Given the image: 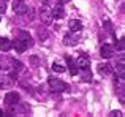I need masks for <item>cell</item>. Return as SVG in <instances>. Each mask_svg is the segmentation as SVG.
<instances>
[{"label": "cell", "mask_w": 125, "mask_h": 117, "mask_svg": "<svg viewBox=\"0 0 125 117\" xmlns=\"http://www.w3.org/2000/svg\"><path fill=\"white\" fill-rule=\"evenodd\" d=\"M33 13H35V10H32V8H30V16H29V21H33V18H35Z\"/></svg>", "instance_id": "23"}, {"label": "cell", "mask_w": 125, "mask_h": 117, "mask_svg": "<svg viewBox=\"0 0 125 117\" xmlns=\"http://www.w3.org/2000/svg\"><path fill=\"white\" fill-rule=\"evenodd\" d=\"M40 2L43 3L44 6H49V3H51V0H40Z\"/></svg>", "instance_id": "25"}, {"label": "cell", "mask_w": 125, "mask_h": 117, "mask_svg": "<svg viewBox=\"0 0 125 117\" xmlns=\"http://www.w3.org/2000/svg\"><path fill=\"white\" fill-rule=\"evenodd\" d=\"M63 44L65 46H76L78 44V37H74V35H65L63 37Z\"/></svg>", "instance_id": "12"}, {"label": "cell", "mask_w": 125, "mask_h": 117, "mask_svg": "<svg viewBox=\"0 0 125 117\" xmlns=\"http://www.w3.org/2000/svg\"><path fill=\"white\" fill-rule=\"evenodd\" d=\"M68 68H70V71H71V74H76L78 73V65H76V62L73 60V58H68Z\"/></svg>", "instance_id": "16"}, {"label": "cell", "mask_w": 125, "mask_h": 117, "mask_svg": "<svg viewBox=\"0 0 125 117\" xmlns=\"http://www.w3.org/2000/svg\"><path fill=\"white\" fill-rule=\"evenodd\" d=\"M48 84H49V87H51L54 92H65V90H68V86H67V84H65L63 81L57 79V78H49Z\"/></svg>", "instance_id": "1"}, {"label": "cell", "mask_w": 125, "mask_h": 117, "mask_svg": "<svg viewBox=\"0 0 125 117\" xmlns=\"http://www.w3.org/2000/svg\"><path fill=\"white\" fill-rule=\"evenodd\" d=\"M109 116H113V117H122V111H111V114Z\"/></svg>", "instance_id": "21"}, {"label": "cell", "mask_w": 125, "mask_h": 117, "mask_svg": "<svg viewBox=\"0 0 125 117\" xmlns=\"http://www.w3.org/2000/svg\"><path fill=\"white\" fill-rule=\"evenodd\" d=\"M5 11H6V5H5L3 0H0V14H3Z\"/></svg>", "instance_id": "20"}, {"label": "cell", "mask_w": 125, "mask_h": 117, "mask_svg": "<svg viewBox=\"0 0 125 117\" xmlns=\"http://www.w3.org/2000/svg\"><path fill=\"white\" fill-rule=\"evenodd\" d=\"M83 78H84V81H92V74L89 68H83Z\"/></svg>", "instance_id": "17"}, {"label": "cell", "mask_w": 125, "mask_h": 117, "mask_svg": "<svg viewBox=\"0 0 125 117\" xmlns=\"http://www.w3.org/2000/svg\"><path fill=\"white\" fill-rule=\"evenodd\" d=\"M116 71H117V76L125 78V58L124 56L119 58V62L116 63Z\"/></svg>", "instance_id": "10"}, {"label": "cell", "mask_w": 125, "mask_h": 117, "mask_svg": "<svg viewBox=\"0 0 125 117\" xmlns=\"http://www.w3.org/2000/svg\"><path fill=\"white\" fill-rule=\"evenodd\" d=\"M13 10H14L16 14H25L29 11V6L25 5L24 0H14L13 2Z\"/></svg>", "instance_id": "3"}, {"label": "cell", "mask_w": 125, "mask_h": 117, "mask_svg": "<svg viewBox=\"0 0 125 117\" xmlns=\"http://www.w3.org/2000/svg\"><path fill=\"white\" fill-rule=\"evenodd\" d=\"M100 54H101V57H103V58H111V57L114 56V48L111 46V44H103V46H101Z\"/></svg>", "instance_id": "6"}, {"label": "cell", "mask_w": 125, "mask_h": 117, "mask_svg": "<svg viewBox=\"0 0 125 117\" xmlns=\"http://www.w3.org/2000/svg\"><path fill=\"white\" fill-rule=\"evenodd\" d=\"M74 62H76L78 68H81V70H83V68H89V65H90V60H89L87 57H78Z\"/></svg>", "instance_id": "14"}, {"label": "cell", "mask_w": 125, "mask_h": 117, "mask_svg": "<svg viewBox=\"0 0 125 117\" xmlns=\"http://www.w3.org/2000/svg\"><path fill=\"white\" fill-rule=\"evenodd\" d=\"M19 38L24 41V44H25L27 48H32V46H33V41H32L30 35H27L25 32H21V33H19Z\"/></svg>", "instance_id": "15"}, {"label": "cell", "mask_w": 125, "mask_h": 117, "mask_svg": "<svg viewBox=\"0 0 125 117\" xmlns=\"http://www.w3.org/2000/svg\"><path fill=\"white\" fill-rule=\"evenodd\" d=\"M30 63H32V67H33V68H37V67H40V58H38V57H30Z\"/></svg>", "instance_id": "19"}, {"label": "cell", "mask_w": 125, "mask_h": 117, "mask_svg": "<svg viewBox=\"0 0 125 117\" xmlns=\"http://www.w3.org/2000/svg\"><path fill=\"white\" fill-rule=\"evenodd\" d=\"M0 116H3V111H2V109H0Z\"/></svg>", "instance_id": "26"}, {"label": "cell", "mask_w": 125, "mask_h": 117, "mask_svg": "<svg viewBox=\"0 0 125 117\" xmlns=\"http://www.w3.org/2000/svg\"><path fill=\"white\" fill-rule=\"evenodd\" d=\"M119 51H124V40H119Z\"/></svg>", "instance_id": "24"}, {"label": "cell", "mask_w": 125, "mask_h": 117, "mask_svg": "<svg viewBox=\"0 0 125 117\" xmlns=\"http://www.w3.org/2000/svg\"><path fill=\"white\" fill-rule=\"evenodd\" d=\"M68 27H70V32L78 33V32H81V29H83V22L78 21V19H71V21L68 22Z\"/></svg>", "instance_id": "8"}, {"label": "cell", "mask_w": 125, "mask_h": 117, "mask_svg": "<svg viewBox=\"0 0 125 117\" xmlns=\"http://www.w3.org/2000/svg\"><path fill=\"white\" fill-rule=\"evenodd\" d=\"M11 46L14 48V51H16V52H19V54H21V52H24V51L27 49V46L24 44V41H22L21 38H16V40L11 43Z\"/></svg>", "instance_id": "9"}, {"label": "cell", "mask_w": 125, "mask_h": 117, "mask_svg": "<svg viewBox=\"0 0 125 117\" xmlns=\"http://www.w3.org/2000/svg\"><path fill=\"white\" fill-rule=\"evenodd\" d=\"M10 49H11V40L2 37V38H0V51L6 52V51H10Z\"/></svg>", "instance_id": "13"}, {"label": "cell", "mask_w": 125, "mask_h": 117, "mask_svg": "<svg viewBox=\"0 0 125 117\" xmlns=\"http://www.w3.org/2000/svg\"><path fill=\"white\" fill-rule=\"evenodd\" d=\"M111 65L109 63H100L98 65V73L101 74V76H109L111 74Z\"/></svg>", "instance_id": "11"}, {"label": "cell", "mask_w": 125, "mask_h": 117, "mask_svg": "<svg viewBox=\"0 0 125 117\" xmlns=\"http://www.w3.org/2000/svg\"><path fill=\"white\" fill-rule=\"evenodd\" d=\"M38 35H40V38H46V37H48L44 30H38Z\"/></svg>", "instance_id": "22"}, {"label": "cell", "mask_w": 125, "mask_h": 117, "mask_svg": "<svg viewBox=\"0 0 125 117\" xmlns=\"http://www.w3.org/2000/svg\"><path fill=\"white\" fill-rule=\"evenodd\" d=\"M40 18H41V21L44 22L46 25H49L52 22V19H54L52 18V10L49 8V6H44V8L41 10V13H40Z\"/></svg>", "instance_id": "4"}, {"label": "cell", "mask_w": 125, "mask_h": 117, "mask_svg": "<svg viewBox=\"0 0 125 117\" xmlns=\"http://www.w3.org/2000/svg\"><path fill=\"white\" fill-rule=\"evenodd\" d=\"M14 84V78L11 74H0V89L6 90Z\"/></svg>", "instance_id": "2"}, {"label": "cell", "mask_w": 125, "mask_h": 117, "mask_svg": "<svg viewBox=\"0 0 125 117\" xmlns=\"http://www.w3.org/2000/svg\"><path fill=\"white\" fill-rule=\"evenodd\" d=\"M65 16V10H63V5L62 3H57L52 10V18L54 19H63Z\"/></svg>", "instance_id": "7"}, {"label": "cell", "mask_w": 125, "mask_h": 117, "mask_svg": "<svg viewBox=\"0 0 125 117\" xmlns=\"http://www.w3.org/2000/svg\"><path fill=\"white\" fill-rule=\"evenodd\" d=\"M52 71H55V73H63L65 67H62L60 63H54V65H52Z\"/></svg>", "instance_id": "18"}, {"label": "cell", "mask_w": 125, "mask_h": 117, "mask_svg": "<svg viewBox=\"0 0 125 117\" xmlns=\"http://www.w3.org/2000/svg\"><path fill=\"white\" fill-rule=\"evenodd\" d=\"M19 100H21V97H19V93H18V92H8V93L5 95V103H6L8 106H14V105H18Z\"/></svg>", "instance_id": "5"}]
</instances>
